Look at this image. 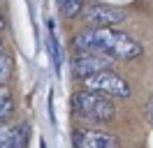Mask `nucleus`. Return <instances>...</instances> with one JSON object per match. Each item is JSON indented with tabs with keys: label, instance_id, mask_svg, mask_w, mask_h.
Returning <instances> with one entry per match:
<instances>
[{
	"label": "nucleus",
	"instance_id": "obj_1",
	"mask_svg": "<svg viewBox=\"0 0 153 148\" xmlns=\"http://www.w3.org/2000/svg\"><path fill=\"white\" fill-rule=\"evenodd\" d=\"M95 39H97V51L109 56V58L132 60V58L142 56V44L137 39H132L128 33H121L116 28H107V30L95 28Z\"/></svg>",
	"mask_w": 153,
	"mask_h": 148
},
{
	"label": "nucleus",
	"instance_id": "obj_2",
	"mask_svg": "<svg viewBox=\"0 0 153 148\" xmlns=\"http://www.w3.org/2000/svg\"><path fill=\"white\" fill-rule=\"evenodd\" d=\"M72 107L81 118L95 120V123H107L116 116L114 102L105 95H97V92H91V90H79L72 97Z\"/></svg>",
	"mask_w": 153,
	"mask_h": 148
},
{
	"label": "nucleus",
	"instance_id": "obj_3",
	"mask_svg": "<svg viewBox=\"0 0 153 148\" xmlns=\"http://www.w3.org/2000/svg\"><path fill=\"white\" fill-rule=\"evenodd\" d=\"M86 90L97 92V95H105V97H116V100H128L130 97V83L125 81L121 74H116L114 70H107V72H100L95 76H91L84 81Z\"/></svg>",
	"mask_w": 153,
	"mask_h": 148
},
{
	"label": "nucleus",
	"instance_id": "obj_4",
	"mask_svg": "<svg viewBox=\"0 0 153 148\" xmlns=\"http://www.w3.org/2000/svg\"><path fill=\"white\" fill-rule=\"evenodd\" d=\"M125 18H128V14L118 7H107V5H95V2L84 7V21L91 23L93 28H97V30L114 28L118 23H123Z\"/></svg>",
	"mask_w": 153,
	"mask_h": 148
},
{
	"label": "nucleus",
	"instance_id": "obj_5",
	"mask_svg": "<svg viewBox=\"0 0 153 148\" xmlns=\"http://www.w3.org/2000/svg\"><path fill=\"white\" fill-rule=\"evenodd\" d=\"M114 58H109L105 53H86V56H76L74 60H72V72L74 76L79 79H91V76H95L100 72H107L109 70V65H111Z\"/></svg>",
	"mask_w": 153,
	"mask_h": 148
},
{
	"label": "nucleus",
	"instance_id": "obj_6",
	"mask_svg": "<svg viewBox=\"0 0 153 148\" xmlns=\"http://www.w3.org/2000/svg\"><path fill=\"white\" fill-rule=\"evenodd\" d=\"M74 148H118V139L109 132H100V130H81L74 132Z\"/></svg>",
	"mask_w": 153,
	"mask_h": 148
},
{
	"label": "nucleus",
	"instance_id": "obj_7",
	"mask_svg": "<svg viewBox=\"0 0 153 148\" xmlns=\"http://www.w3.org/2000/svg\"><path fill=\"white\" fill-rule=\"evenodd\" d=\"M58 5H60V12H63V16L72 18L76 16L81 7H84V0H58Z\"/></svg>",
	"mask_w": 153,
	"mask_h": 148
},
{
	"label": "nucleus",
	"instance_id": "obj_8",
	"mask_svg": "<svg viewBox=\"0 0 153 148\" xmlns=\"http://www.w3.org/2000/svg\"><path fill=\"white\" fill-rule=\"evenodd\" d=\"M10 74H12V58L7 53H0V86L10 81Z\"/></svg>",
	"mask_w": 153,
	"mask_h": 148
},
{
	"label": "nucleus",
	"instance_id": "obj_9",
	"mask_svg": "<svg viewBox=\"0 0 153 148\" xmlns=\"http://www.w3.org/2000/svg\"><path fill=\"white\" fill-rule=\"evenodd\" d=\"M49 49H51V58H53V67L60 70V51L56 46V39H53V33H49Z\"/></svg>",
	"mask_w": 153,
	"mask_h": 148
},
{
	"label": "nucleus",
	"instance_id": "obj_10",
	"mask_svg": "<svg viewBox=\"0 0 153 148\" xmlns=\"http://www.w3.org/2000/svg\"><path fill=\"white\" fill-rule=\"evenodd\" d=\"M146 118L153 123V95L149 97V102H146Z\"/></svg>",
	"mask_w": 153,
	"mask_h": 148
}]
</instances>
